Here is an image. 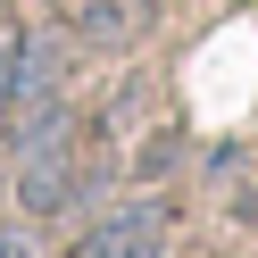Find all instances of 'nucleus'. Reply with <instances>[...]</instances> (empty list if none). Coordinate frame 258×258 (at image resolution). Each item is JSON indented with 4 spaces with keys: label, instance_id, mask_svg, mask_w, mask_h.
Here are the masks:
<instances>
[{
    "label": "nucleus",
    "instance_id": "1",
    "mask_svg": "<svg viewBox=\"0 0 258 258\" xmlns=\"http://www.w3.org/2000/svg\"><path fill=\"white\" fill-rule=\"evenodd\" d=\"M84 183H92V158H84L75 134H50V142H34V150H17V208H25V225L67 217V208L84 200Z\"/></svg>",
    "mask_w": 258,
    "mask_h": 258
},
{
    "label": "nucleus",
    "instance_id": "2",
    "mask_svg": "<svg viewBox=\"0 0 258 258\" xmlns=\"http://www.w3.org/2000/svg\"><path fill=\"white\" fill-rule=\"evenodd\" d=\"M75 258H167V208L134 200V208H117V217H100L75 241Z\"/></svg>",
    "mask_w": 258,
    "mask_h": 258
},
{
    "label": "nucleus",
    "instance_id": "3",
    "mask_svg": "<svg viewBox=\"0 0 258 258\" xmlns=\"http://www.w3.org/2000/svg\"><path fill=\"white\" fill-rule=\"evenodd\" d=\"M67 34L84 50H125L134 42V9L125 0H67Z\"/></svg>",
    "mask_w": 258,
    "mask_h": 258
},
{
    "label": "nucleus",
    "instance_id": "4",
    "mask_svg": "<svg viewBox=\"0 0 258 258\" xmlns=\"http://www.w3.org/2000/svg\"><path fill=\"white\" fill-rule=\"evenodd\" d=\"M0 258H25V233H0Z\"/></svg>",
    "mask_w": 258,
    "mask_h": 258
}]
</instances>
